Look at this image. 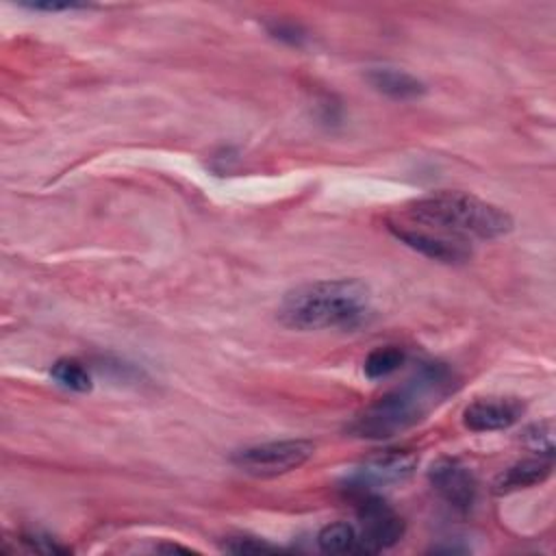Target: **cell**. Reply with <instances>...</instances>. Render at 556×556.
<instances>
[{"label":"cell","instance_id":"obj_13","mask_svg":"<svg viewBox=\"0 0 556 556\" xmlns=\"http://www.w3.org/2000/svg\"><path fill=\"white\" fill-rule=\"evenodd\" d=\"M406 363V352L397 345H382L376 348L367 354L365 363H363V371L367 378L378 380V378H387L393 371H397L402 365Z\"/></svg>","mask_w":556,"mask_h":556},{"label":"cell","instance_id":"obj_14","mask_svg":"<svg viewBox=\"0 0 556 556\" xmlns=\"http://www.w3.org/2000/svg\"><path fill=\"white\" fill-rule=\"evenodd\" d=\"M50 376L65 389L76 391V393H87L91 391L93 382H91V374L87 371V367L83 363H78L76 358H59L52 367H50Z\"/></svg>","mask_w":556,"mask_h":556},{"label":"cell","instance_id":"obj_8","mask_svg":"<svg viewBox=\"0 0 556 556\" xmlns=\"http://www.w3.org/2000/svg\"><path fill=\"white\" fill-rule=\"evenodd\" d=\"M526 406L519 397H504V395H489L473 400L463 410V424L471 432H493L504 430L517 424L523 415Z\"/></svg>","mask_w":556,"mask_h":556},{"label":"cell","instance_id":"obj_10","mask_svg":"<svg viewBox=\"0 0 556 556\" xmlns=\"http://www.w3.org/2000/svg\"><path fill=\"white\" fill-rule=\"evenodd\" d=\"M552 456H536V458H526V460H519L510 467H506L504 471L497 473V478L493 480V491L497 495H504V493H513V491H519V489H528V486H534V484H541L549 478L552 473Z\"/></svg>","mask_w":556,"mask_h":556},{"label":"cell","instance_id":"obj_9","mask_svg":"<svg viewBox=\"0 0 556 556\" xmlns=\"http://www.w3.org/2000/svg\"><path fill=\"white\" fill-rule=\"evenodd\" d=\"M391 230L408 248L421 252L428 258L441 261V263H463L471 254V250L465 245V241L456 239V237H447L441 232L432 235V232H424V230H415V228H395V226H391Z\"/></svg>","mask_w":556,"mask_h":556},{"label":"cell","instance_id":"obj_1","mask_svg":"<svg viewBox=\"0 0 556 556\" xmlns=\"http://www.w3.org/2000/svg\"><path fill=\"white\" fill-rule=\"evenodd\" d=\"M371 306V291L363 280L334 278L315 280L291 289L280 306L278 319L295 330L356 328Z\"/></svg>","mask_w":556,"mask_h":556},{"label":"cell","instance_id":"obj_4","mask_svg":"<svg viewBox=\"0 0 556 556\" xmlns=\"http://www.w3.org/2000/svg\"><path fill=\"white\" fill-rule=\"evenodd\" d=\"M315 454V445L306 439L269 441L237 450L232 465L254 478H274L302 467Z\"/></svg>","mask_w":556,"mask_h":556},{"label":"cell","instance_id":"obj_7","mask_svg":"<svg viewBox=\"0 0 556 556\" xmlns=\"http://www.w3.org/2000/svg\"><path fill=\"white\" fill-rule=\"evenodd\" d=\"M432 489L456 510H469L476 502V478L458 458L443 456L428 469Z\"/></svg>","mask_w":556,"mask_h":556},{"label":"cell","instance_id":"obj_17","mask_svg":"<svg viewBox=\"0 0 556 556\" xmlns=\"http://www.w3.org/2000/svg\"><path fill=\"white\" fill-rule=\"evenodd\" d=\"M22 541L28 545V549L41 552V554H67L70 552L65 545H59L56 541H52L46 534H26Z\"/></svg>","mask_w":556,"mask_h":556},{"label":"cell","instance_id":"obj_18","mask_svg":"<svg viewBox=\"0 0 556 556\" xmlns=\"http://www.w3.org/2000/svg\"><path fill=\"white\" fill-rule=\"evenodd\" d=\"M24 7L35 9V11H67V9H78L83 4H74V2H24Z\"/></svg>","mask_w":556,"mask_h":556},{"label":"cell","instance_id":"obj_6","mask_svg":"<svg viewBox=\"0 0 556 556\" xmlns=\"http://www.w3.org/2000/svg\"><path fill=\"white\" fill-rule=\"evenodd\" d=\"M417 454L410 450H384L369 456L350 478L356 493L369 491L374 486L393 484L406 480L417 467Z\"/></svg>","mask_w":556,"mask_h":556},{"label":"cell","instance_id":"obj_15","mask_svg":"<svg viewBox=\"0 0 556 556\" xmlns=\"http://www.w3.org/2000/svg\"><path fill=\"white\" fill-rule=\"evenodd\" d=\"M521 441L532 452H539L541 456H552L554 454V421L545 419V421L528 426L521 432Z\"/></svg>","mask_w":556,"mask_h":556},{"label":"cell","instance_id":"obj_11","mask_svg":"<svg viewBox=\"0 0 556 556\" xmlns=\"http://www.w3.org/2000/svg\"><path fill=\"white\" fill-rule=\"evenodd\" d=\"M367 80L376 91H380L393 100H413L426 91L424 83L417 76H413L404 70H397V67H387V65L369 67Z\"/></svg>","mask_w":556,"mask_h":556},{"label":"cell","instance_id":"obj_5","mask_svg":"<svg viewBox=\"0 0 556 556\" xmlns=\"http://www.w3.org/2000/svg\"><path fill=\"white\" fill-rule=\"evenodd\" d=\"M358 554H378L395 545L404 534V521L369 491L358 493Z\"/></svg>","mask_w":556,"mask_h":556},{"label":"cell","instance_id":"obj_3","mask_svg":"<svg viewBox=\"0 0 556 556\" xmlns=\"http://www.w3.org/2000/svg\"><path fill=\"white\" fill-rule=\"evenodd\" d=\"M452 389V376L443 365H426L406 387L391 391L367 406L350 426L356 437L389 439L417 424L437 397Z\"/></svg>","mask_w":556,"mask_h":556},{"label":"cell","instance_id":"obj_12","mask_svg":"<svg viewBox=\"0 0 556 556\" xmlns=\"http://www.w3.org/2000/svg\"><path fill=\"white\" fill-rule=\"evenodd\" d=\"M317 545L326 554H358V530L345 521L328 523L319 530Z\"/></svg>","mask_w":556,"mask_h":556},{"label":"cell","instance_id":"obj_19","mask_svg":"<svg viewBox=\"0 0 556 556\" xmlns=\"http://www.w3.org/2000/svg\"><path fill=\"white\" fill-rule=\"evenodd\" d=\"M156 552H182V554H189L191 549L182 547V545H156Z\"/></svg>","mask_w":556,"mask_h":556},{"label":"cell","instance_id":"obj_2","mask_svg":"<svg viewBox=\"0 0 556 556\" xmlns=\"http://www.w3.org/2000/svg\"><path fill=\"white\" fill-rule=\"evenodd\" d=\"M406 215L417 224L456 239H497L513 228V217L504 208L467 191L428 193L410 202Z\"/></svg>","mask_w":556,"mask_h":556},{"label":"cell","instance_id":"obj_16","mask_svg":"<svg viewBox=\"0 0 556 556\" xmlns=\"http://www.w3.org/2000/svg\"><path fill=\"white\" fill-rule=\"evenodd\" d=\"M222 549L224 552H230V554H263V552H280L278 545H271L263 539H256V536H228L224 543H222Z\"/></svg>","mask_w":556,"mask_h":556}]
</instances>
